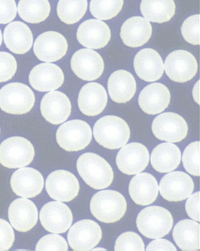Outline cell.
Instances as JSON below:
<instances>
[{"mask_svg": "<svg viewBox=\"0 0 200 251\" xmlns=\"http://www.w3.org/2000/svg\"><path fill=\"white\" fill-rule=\"evenodd\" d=\"M56 137L58 145L64 150L78 151L90 144L92 131L90 126L85 121L73 120L58 128Z\"/></svg>", "mask_w": 200, "mask_h": 251, "instance_id": "7", "label": "cell"}, {"mask_svg": "<svg viewBox=\"0 0 200 251\" xmlns=\"http://www.w3.org/2000/svg\"><path fill=\"white\" fill-rule=\"evenodd\" d=\"M37 251H67L68 246L66 240L60 235L49 234L42 238L36 246Z\"/></svg>", "mask_w": 200, "mask_h": 251, "instance_id": "38", "label": "cell"}, {"mask_svg": "<svg viewBox=\"0 0 200 251\" xmlns=\"http://www.w3.org/2000/svg\"><path fill=\"white\" fill-rule=\"evenodd\" d=\"M200 15H194L184 21L181 26V34L187 43L200 45Z\"/></svg>", "mask_w": 200, "mask_h": 251, "instance_id": "37", "label": "cell"}, {"mask_svg": "<svg viewBox=\"0 0 200 251\" xmlns=\"http://www.w3.org/2000/svg\"><path fill=\"white\" fill-rule=\"evenodd\" d=\"M107 88L113 101L125 103L132 100L136 93V80L129 72L118 70L109 77Z\"/></svg>", "mask_w": 200, "mask_h": 251, "instance_id": "28", "label": "cell"}, {"mask_svg": "<svg viewBox=\"0 0 200 251\" xmlns=\"http://www.w3.org/2000/svg\"><path fill=\"white\" fill-rule=\"evenodd\" d=\"M181 154L177 146L170 143H163L154 149L151 155L152 167L162 173L171 172L180 164Z\"/></svg>", "mask_w": 200, "mask_h": 251, "instance_id": "29", "label": "cell"}, {"mask_svg": "<svg viewBox=\"0 0 200 251\" xmlns=\"http://www.w3.org/2000/svg\"><path fill=\"white\" fill-rule=\"evenodd\" d=\"M150 155L146 146L139 143L125 145L118 152L116 164L125 175L139 174L148 166Z\"/></svg>", "mask_w": 200, "mask_h": 251, "instance_id": "12", "label": "cell"}, {"mask_svg": "<svg viewBox=\"0 0 200 251\" xmlns=\"http://www.w3.org/2000/svg\"><path fill=\"white\" fill-rule=\"evenodd\" d=\"M77 103L80 111L86 116H95L100 114L107 103L105 89L96 82L86 84L80 91Z\"/></svg>", "mask_w": 200, "mask_h": 251, "instance_id": "23", "label": "cell"}, {"mask_svg": "<svg viewBox=\"0 0 200 251\" xmlns=\"http://www.w3.org/2000/svg\"><path fill=\"white\" fill-rule=\"evenodd\" d=\"M8 218L11 225L18 231L25 232L37 223L38 212L31 200L19 199L11 203L8 209Z\"/></svg>", "mask_w": 200, "mask_h": 251, "instance_id": "22", "label": "cell"}, {"mask_svg": "<svg viewBox=\"0 0 200 251\" xmlns=\"http://www.w3.org/2000/svg\"><path fill=\"white\" fill-rule=\"evenodd\" d=\"M77 39L83 47L89 49H103L111 38V31L105 23L100 20L85 21L79 26Z\"/></svg>", "mask_w": 200, "mask_h": 251, "instance_id": "18", "label": "cell"}, {"mask_svg": "<svg viewBox=\"0 0 200 251\" xmlns=\"http://www.w3.org/2000/svg\"><path fill=\"white\" fill-rule=\"evenodd\" d=\"M71 109L70 99L61 92H50L42 99V115L52 125H60L66 121L70 117Z\"/></svg>", "mask_w": 200, "mask_h": 251, "instance_id": "20", "label": "cell"}, {"mask_svg": "<svg viewBox=\"0 0 200 251\" xmlns=\"http://www.w3.org/2000/svg\"><path fill=\"white\" fill-rule=\"evenodd\" d=\"M33 91L22 83H9L0 90V108L12 115H24L34 107Z\"/></svg>", "mask_w": 200, "mask_h": 251, "instance_id": "5", "label": "cell"}, {"mask_svg": "<svg viewBox=\"0 0 200 251\" xmlns=\"http://www.w3.org/2000/svg\"><path fill=\"white\" fill-rule=\"evenodd\" d=\"M77 172L88 186L96 190L107 188L112 183L114 174L111 166L97 154L86 153L77 161Z\"/></svg>", "mask_w": 200, "mask_h": 251, "instance_id": "1", "label": "cell"}, {"mask_svg": "<svg viewBox=\"0 0 200 251\" xmlns=\"http://www.w3.org/2000/svg\"><path fill=\"white\" fill-rule=\"evenodd\" d=\"M68 43L63 35L55 31H48L38 36L34 46V52L39 60L56 62L66 55Z\"/></svg>", "mask_w": 200, "mask_h": 251, "instance_id": "15", "label": "cell"}, {"mask_svg": "<svg viewBox=\"0 0 200 251\" xmlns=\"http://www.w3.org/2000/svg\"><path fill=\"white\" fill-rule=\"evenodd\" d=\"M17 11L15 0H0V25H6L13 21Z\"/></svg>", "mask_w": 200, "mask_h": 251, "instance_id": "41", "label": "cell"}, {"mask_svg": "<svg viewBox=\"0 0 200 251\" xmlns=\"http://www.w3.org/2000/svg\"><path fill=\"white\" fill-rule=\"evenodd\" d=\"M159 190L156 179L149 173H139L130 182L129 194L137 205L151 204L156 201L159 195Z\"/></svg>", "mask_w": 200, "mask_h": 251, "instance_id": "25", "label": "cell"}, {"mask_svg": "<svg viewBox=\"0 0 200 251\" xmlns=\"http://www.w3.org/2000/svg\"><path fill=\"white\" fill-rule=\"evenodd\" d=\"M152 131L156 138L170 143H177L186 138L188 125L180 115L175 113H162L154 119Z\"/></svg>", "mask_w": 200, "mask_h": 251, "instance_id": "8", "label": "cell"}, {"mask_svg": "<svg viewBox=\"0 0 200 251\" xmlns=\"http://www.w3.org/2000/svg\"><path fill=\"white\" fill-rule=\"evenodd\" d=\"M18 11L25 22L38 24L49 17L50 5L48 0H20Z\"/></svg>", "mask_w": 200, "mask_h": 251, "instance_id": "32", "label": "cell"}, {"mask_svg": "<svg viewBox=\"0 0 200 251\" xmlns=\"http://www.w3.org/2000/svg\"><path fill=\"white\" fill-rule=\"evenodd\" d=\"M134 68L137 76L149 82L159 80L165 70L159 53L151 49H143L137 53L134 59Z\"/></svg>", "mask_w": 200, "mask_h": 251, "instance_id": "21", "label": "cell"}, {"mask_svg": "<svg viewBox=\"0 0 200 251\" xmlns=\"http://www.w3.org/2000/svg\"><path fill=\"white\" fill-rule=\"evenodd\" d=\"M183 163L189 174L200 176V142H193L185 149Z\"/></svg>", "mask_w": 200, "mask_h": 251, "instance_id": "35", "label": "cell"}, {"mask_svg": "<svg viewBox=\"0 0 200 251\" xmlns=\"http://www.w3.org/2000/svg\"><path fill=\"white\" fill-rule=\"evenodd\" d=\"M10 183L12 190L16 195L31 199L41 193L44 180L38 170L30 167H23L13 173Z\"/></svg>", "mask_w": 200, "mask_h": 251, "instance_id": "17", "label": "cell"}, {"mask_svg": "<svg viewBox=\"0 0 200 251\" xmlns=\"http://www.w3.org/2000/svg\"><path fill=\"white\" fill-rule=\"evenodd\" d=\"M29 81L36 91L46 92L56 90L63 85L64 74L58 66L44 63L32 69Z\"/></svg>", "mask_w": 200, "mask_h": 251, "instance_id": "19", "label": "cell"}, {"mask_svg": "<svg viewBox=\"0 0 200 251\" xmlns=\"http://www.w3.org/2000/svg\"><path fill=\"white\" fill-rule=\"evenodd\" d=\"M124 0H91V13L100 20H111L120 13Z\"/></svg>", "mask_w": 200, "mask_h": 251, "instance_id": "34", "label": "cell"}, {"mask_svg": "<svg viewBox=\"0 0 200 251\" xmlns=\"http://www.w3.org/2000/svg\"><path fill=\"white\" fill-rule=\"evenodd\" d=\"M50 198L60 202H70L79 191V183L73 173L66 170H56L49 175L46 183Z\"/></svg>", "mask_w": 200, "mask_h": 251, "instance_id": "10", "label": "cell"}, {"mask_svg": "<svg viewBox=\"0 0 200 251\" xmlns=\"http://www.w3.org/2000/svg\"><path fill=\"white\" fill-rule=\"evenodd\" d=\"M4 40L6 47L12 52L23 55L31 50L33 44V35L25 24L15 22L6 26Z\"/></svg>", "mask_w": 200, "mask_h": 251, "instance_id": "27", "label": "cell"}, {"mask_svg": "<svg viewBox=\"0 0 200 251\" xmlns=\"http://www.w3.org/2000/svg\"><path fill=\"white\" fill-rule=\"evenodd\" d=\"M92 251H106V250L104 249H101V248H97V249H95L94 250H92Z\"/></svg>", "mask_w": 200, "mask_h": 251, "instance_id": "46", "label": "cell"}, {"mask_svg": "<svg viewBox=\"0 0 200 251\" xmlns=\"http://www.w3.org/2000/svg\"><path fill=\"white\" fill-rule=\"evenodd\" d=\"M87 9V0H59L57 14L62 22L74 25L82 19Z\"/></svg>", "mask_w": 200, "mask_h": 251, "instance_id": "33", "label": "cell"}, {"mask_svg": "<svg viewBox=\"0 0 200 251\" xmlns=\"http://www.w3.org/2000/svg\"><path fill=\"white\" fill-rule=\"evenodd\" d=\"M40 219L42 226L47 231L54 234H63L73 223V213L64 203L52 201L42 208Z\"/></svg>", "mask_w": 200, "mask_h": 251, "instance_id": "13", "label": "cell"}, {"mask_svg": "<svg viewBox=\"0 0 200 251\" xmlns=\"http://www.w3.org/2000/svg\"><path fill=\"white\" fill-rule=\"evenodd\" d=\"M146 251H177L175 247L171 242L165 240V239H159L151 241L146 248Z\"/></svg>", "mask_w": 200, "mask_h": 251, "instance_id": "43", "label": "cell"}, {"mask_svg": "<svg viewBox=\"0 0 200 251\" xmlns=\"http://www.w3.org/2000/svg\"><path fill=\"white\" fill-rule=\"evenodd\" d=\"M94 135L100 146L116 150L127 144L130 137V130L124 119L118 116H106L95 124Z\"/></svg>", "mask_w": 200, "mask_h": 251, "instance_id": "2", "label": "cell"}, {"mask_svg": "<svg viewBox=\"0 0 200 251\" xmlns=\"http://www.w3.org/2000/svg\"><path fill=\"white\" fill-rule=\"evenodd\" d=\"M166 73L173 81L184 83L189 81L198 71V64L192 53L185 50L170 53L166 59Z\"/></svg>", "mask_w": 200, "mask_h": 251, "instance_id": "9", "label": "cell"}, {"mask_svg": "<svg viewBox=\"0 0 200 251\" xmlns=\"http://www.w3.org/2000/svg\"><path fill=\"white\" fill-rule=\"evenodd\" d=\"M17 63L10 53L0 52V83L10 80L16 74Z\"/></svg>", "mask_w": 200, "mask_h": 251, "instance_id": "39", "label": "cell"}, {"mask_svg": "<svg viewBox=\"0 0 200 251\" xmlns=\"http://www.w3.org/2000/svg\"><path fill=\"white\" fill-rule=\"evenodd\" d=\"M121 37L126 46L142 47L147 43L152 35V26L148 20L142 17L130 18L122 25Z\"/></svg>", "mask_w": 200, "mask_h": 251, "instance_id": "26", "label": "cell"}, {"mask_svg": "<svg viewBox=\"0 0 200 251\" xmlns=\"http://www.w3.org/2000/svg\"><path fill=\"white\" fill-rule=\"evenodd\" d=\"M140 233L149 239H157L168 235L173 226L172 215L166 208L151 206L143 209L137 217Z\"/></svg>", "mask_w": 200, "mask_h": 251, "instance_id": "4", "label": "cell"}, {"mask_svg": "<svg viewBox=\"0 0 200 251\" xmlns=\"http://www.w3.org/2000/svg\"><path fill=\"white\" fill-rule=\"evenodd\" d=\"M71 65L75 74L86 81L99 78L104 68L103 58L100 54L90 49L77 50L72 57Z\"/></svg>", "mask_w": 200, "mask_h": 251, "instance_id": "14", "label": "cell"}, {"mask_svg": "<svg viewBox=\"0 0 200 251\" xmlns=\"http://www.w3.org/2000/svg\"><path fill=\"white\" fill-rule=\"evenodd\" d=\"M34 156L33 145L24 137H11L0 145V163L7 168H23L31 164Z\"/></svg>", "mask_w": 200, "mask_h": 251, "instance_id": "6", "label": "cell"}, {"mask_svg": "<svg viewBox=\"0 0 200 251\" xmlns=\"http://www.w3.org/2000/svg\"><path fill=\"white\" fill-rule=\"evenodd\" d=\"M14 241V232L10 224L4 220L0 219V251L10 250Z\"/></svg>", "mask_w": 200, "mask_h": 251, "instance_id": "40", "label": "cell"}, {"mask_svg": "<svg viewBox=\"0 0 200 251\" xmlns=\"http://www.w3.org/2000/svg\"><path fill=\"white\" fill-rule=\"evenodd\" d=\"M101 237L102 231L98 224L91 220H83L71 227L68 241L74 251H88L94 249Z\"/></svg>", "mask_w": 200, "mask_h": 251, "instance_id": "11", "label": "cell"}, {"mask_svg": "<svg viewBox=\"0 0 200 251\" xmlns=\"http://www.w3.org/2000/svg\"><path fill=\"white\" fill-rule=\"evenodd\" d=\"M171 95L167 86L160 83L149 85L143 89L139 97V104L143 112L149 115L159 114L170 102Z\"/></svg>", "mask_w": 200, "mask_h": 251, "instance_id": "24", "label": "cell"}, {"mask_svg": "<svg viewBox=\"0 0 200 251\" xmlns=\"http://www.w3.org/2000/svg\"><path fill=\"white\" fill-rule=\"evenodd\" d=\"M2 41V33H1V29H0V46H1Z\"/></svg>", "mask_w": 200, "mask_h": 251, "instance_id": "45", "label": "cell"}, {"mask_svg": "<svg viewBox=\"0 0 200 251\" xmlns=\"http://www.w3.org/2000/svg\"><path fill=\"white\" fill-rule=\"evenodd\" d=\"M173 237L182 251H196L200 250V224L191 220L180 221L176 224Z\"/></svg>", "mask_w": 200, "mask_h": 251, "instance_id": "30", "label": "cell"}, {"mask_svg": "<svg viewBox=\"0 0 200 251\" xmlns=\"http://www.w3.org/2000/svg\"><path fill=\"white\" fill-rule=\"evenodd\" d=\"M195 184L190 176L182 172H175L164 176L159 189L161 195L167 201L179 202L192 195Z\"/></svg>", "mask_w": 200, "mask_h": 251, "instance_id": "16", "label": "cell"}, {"mask_svg": "<svg viewBox=\"0 0 200 251\" xmlns=\"http://www.w3.org/2000/svg\"><path fill=\"white\" fill-rule=\"evenodd\" d=\"M93 216L100 222L114 223L126 213L127 202L120 193L114 190H103L95 194L90 204Z\"/></svg>", "mask_w": 200, "mask_h": 251, "instance_id": "3", "label": "cell"}, {"mask_svg": "<svg viewBox=\"0 0 200 251\" xmlns=\"http://www.w3.org/2000/svg\"><path fill=\"white\" fill-rule=\"evenodd\" d=\"M145 244L141 237L133 232H126L122 234L115 243V251H144Z\"/></svg>", "mask_w": 200, "mask_h": 251, "instance_id": "36", "label": "cell"}, {"mask_svg": "<svg viewBox=\"0 0 200 251\" xmlns=\"http://www.w3.org/2000/svg\"><path fill=\"white\" fill-rule=\"evenodd\" d=\"M140 11L149 22L162 24L174 17L175 4L174 0H142Z\"/></svg>", "mask_w": 200, "mask_h": 251, "instance_id": "31", "label": "cell"}, {"mask_svg": "<svg viewBox=\"0 0 200 251\" xmlns=\"http://www.w3.org/2000/svg\"><path fill=\"white\" fill-rule=\"evenodd\" d=\"M193 95L195 101L200 104V81L196 83L195 87L193 88Z\"/></svg>", "mask_w": 200, "mask_h": 251, "instance_id": "44", "label": "cell"}, {"mask_svg": "<svg viewBox=\"0 0 200 251\" xmlns=\"http://www.w3.org/2000/svg\"><path fill=\"white\" fill-rule=\"evenodd\" d=\"M188 216L195 221H200V193L197 192L189 197L186 204Z\"/></svg>", "mask_w": 200, "mask_h": 251, "instance_id": "42", "label": "cell"}]
</instances>
